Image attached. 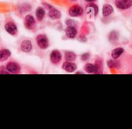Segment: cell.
<instances>
[{
    "label": "cell",
    "instance_id": "obj_13",
    "mask_svg": "<svg viewBox=\"0 0 132 129\" xmlns=\"http://www.w3.org/2000/svg\"><path fill=\"white\" fill-rule=\"evenodd\" d=\"M113 12V7L111 5H104L103 7V15L104 16L110 15Z\"/></svg>",
    "mask_w": 132,
    "mask_h": 129
},
{
    "label": "cell",
    "instance_id": "obj_2",
    "mask_svg": "<svg viewBox=\"0 0 132 129\" xmlns=\"http://www.w3.org/2000/svg\"><path fill=\"white\" fill-rule=\"evenodd\" d=\"M37 43H38V45L41 48V49H46L49 46V43H48V39L47 38L43 36V35H39L38 37H37Z\"/></svg>",
    "mask_w": 132,
    "mask_h": 129
},
{
    "label": "cell",
    "instance_id": "obj_5",
    "mask_svg": "<svg viewBox=\"0 0 132 129\" xmlns=\"http://www.w3.org/2000/svg\"><path fill=\"white\" fill-rule=\"evenodd\" d=\"M6 69L9 72L12 74H18L20 71V67L16 63H9L6 66Z\"/></svg>",
    "mask_w": 132,
    "mask_h": 129
},
{
    "label": "cell",
    "instance_id": "obj_12",
    "mask_svg": "<svg viewBox=\"0 0 132 129\" xmlns=\"http://www.w3.org/2000/svg\"><path fill=\"white\" fill-rule=\"evenodd\" d=\"M87 13L88 14L90 13V15L91 13H93L94 15H97V13H98V8L94 4H90V5H89L87 7Z\"/></svg>",
    "mask_w": 132,
    "mask_h": 129
},
{
    "label": "cell",
    "instance_id": "obj_16",
    "mask_svg": "<svg viewBox=\"0 0 132 129\" xmlns=\"http://www.w3.org/2000/svg\"><path fill=\"white\" fill-rule=\"evenodd\" d=\"M124 52V50L122 48H117V49H114L112 53H111V56L114 59H118Z\"/></svg>",
    "mask_w": 132,
    "mask_h": 129
},
{
    "label": "cell",
    "instance_id": "obj_7",
    "mask_svg": "<svg viewBox=\"0 0 132 129\" xmlns=\"http://www.w3.org/2000/svg\"><path fill=\"white\" fill-rule=\"evenodd\" d=\"M50 60L53 63H58L61 60V54L58 50H53L51 53Z\"/></svg>",
    "mask_w": 132,
    "mask_h": 129
},
{
    "label": "cell",
    "instance_id": "obj_20",
    "mask_svg": "<svg viewBox=\"0 0 132 129\" xmlns=\"http://www.w3.org/2000/svg\"><path fill=\"white\" fill-rule=\"evenodd\" d=\"M85 1H87V2H94V1H96V0H85Z\"/></svg>",
    "mask_w": 132,
    "mask_h": 129
},
{
    "label": "cell",
    "instance_id": "obj_18",
    "mask_svg": "<svg viewBox=\"0 0 132 129\" xmlns=\"http://www.w3.org/2000/svg\"><path fill=\"white\" fill-rule=\"evenodd\" d=\"M65 58L67 61H73L76 59V55L73 52H67L65 55Z\"/></svg>",
    "mask_w": 132,
    "mask_h": 129
},
{
    "label": "cell",
    "instance_id": "obj_9",
    "mask_svg": "<svg viewBox=\"0 0 132 129\" xmlns=\"http://www.w3.org/2000/svg\"><path fill=\"white\" fill-rule=\"evenodd\" d=\"M66 35L69 38H74L77 35V29L73 26H68L66 30Z\"/></svg>",
    "mask_w": 132,
    "mask_h": 129
},
{
    "label": "cell",
    "instance_id": "obj_19",
    "mask_svg": "<svg viewBox=\"0 0 132 129\" xmlns=\"http://www.w3.org/2000/svg\"><path fill=\"white\" fill-rule=\"evenodd\" d=\"M89 57H90V55L88 53H85V54H84V55L81 56V59L83 60H87L89 58Z\"/></svg>",
    "mask_w": 132,
    "mask_h": 129
},
{
    "label": "cell",
    "instance_id": "obj_4",
    "mask_svg": "<svg viewBox=\"0 0 132 129\" xmlns=\"http://www.w3.org/2000/svg\"><path fill=\"white\" fill-rule=\"evenodd\" d=\"M69 13L71 16H79L83 14V9L79 5H73L70 9Z\"/></svg>",
    "mask_w": 132,
    "mask_h": 129
},
{
    "label": "cell",
    "instance_id": "obj_14",
    "mask_svg": "<svg viewBox=\"0 0 132 129\" xmlns=\"http://www.w3.org/2000/svg\"><path fill=\"white\" fill-rule=\"evenodd\" d=\"M10 52L7 50H0V61H4L10 57Z\"/></svg>",
    "mask_w": 132,
    "mask_h": 129
},
{
    "label": "cell",
    "instance_id": "obj_10",
    "mask_svg": "<svg viewBox=\"0 0 132 129\" xmlns=\"http://www.w3.org/2000/svg\"><path fill=\"white\" fill-rule=\"evenodd\" d=\"M49 15H50V17L51 19H56L60 18L61 14H60V12L57 9L50 7V12H49Z\"/></svg>",
    "mask_w": 132,
    "mask_h": 129
},
{
    "label": "cell",
    "instance_id": "obj_3",
    "mask_svg": "<svg viewBox=\"0 0 132 129\" xmlns=\"http://www.w3.org/2000/svg\"><path fill=\"white\" fill-rule=\"evenodd\" d=\"M25 26L28 29H33L35 28V26H36L35 19L32 15H26L25 19Z\"/></svg>",
    "mask_w": 132,
    "mask_h": 129
},
{
    "label": "cell",
    "instance_id": "obj_6",
    "mask_svg": "<svg viewBox=\"0 0 132 129\" xmlns=\"http://www.w3.org/2000/svg\"><path fill=\"white\" fill-rule=\"evenodd\" d=\"M5 30L11 35H15L17 33V27L13 22H8L5 26Z\"/></svg>",
    "mask_w": 132,
    "mask_h": 129
},
{
    "label": "cell",
    "instance_id": "obj_15",
    "mask_svg": "<svg viewBox=\"0 0 132 129\" xmlns=\"http://www.w3.org/2000/svg\"><path fill=\"white\" fill-rule=\"evenodd\" d=\"M36 15L39 21H42L45 15V11L43 8H38L36 12Z\"/></svg>",
    "mask_w": 132,
    "mask_h": 129
},
{
    "label": "cell",
    "instance_id": "obj_17",
    "mask_svg": "<svg viewBox=\"0 0 132 129\" xmlns=\"http://www.w3.org/2000/svg\"><path fill=\"white\" fill-rule=\"evenodd\" d=\"M85 70L89 74H92V73H96L97 71V69L95 65H93L91 63H87L85 66Z\"/></svg>",
    "mask_w": 132,
    "mask_h": 129
},
{
    "label": "cell",
    "instance_id": "obj_8",
    "mask_svg": "<svg viewBox=\"0 0 132 129\" xmlns=\"http://www.w3.org/2000/svg\"><path fill=\"white\" fill-rule=\"evenodd\" d=\"M63 68L66 71H67V72H73V71L76 70L77 66H76L75 63H71V62H70V61H67V62H66V63H63Z\"/></svg>",
    "mask_w": 132,
    "mask_h": 129
},
{
    "label": "cell",
    "instance_id": "obj_1",
    "mask_svg": "<svg viewBox=\"0 0 132 129\" xmlns=\"http://www.w3.org/2000/svg\"><path fill=\"white\" fill-rule=\"evenodd\" d=\"M115 5L121 9H127L132 5V0H116Z\"/></svg>",
    "mask_w": 132,
    "mask_h": 129
},
{
    "label": "cell",
    "instance_id": "obj_11",
    "mask_svg": "<svg viewBox=\"0 0 132 129\" xmlns=\"http://www.w3.org/2000/svg\"><path fill=\"white\" fill-rule=\"evenodd\" d=\"M21 49L24 52H29L32 50V43L29 40H25L21 45Z\"/></svg>",
    "mask_w": 132,
    "mask_h": 129
}]
</instances>
